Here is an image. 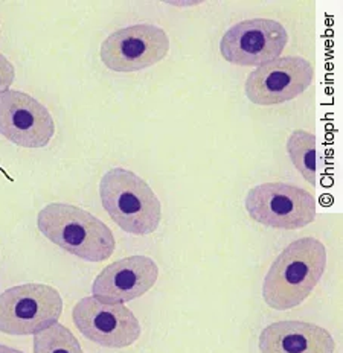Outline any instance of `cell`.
I'll list each match as a JSON object with an SVG mask.
<instances>
[{"instance_id":"obj_7","label":"cell","mask_w":343,"mask_h":353,"mask_svg":"<svg viewBox=\"0 0 343 353\" xmlns=\"http://www.w3.org/2000/svg\"><path fill=\"white\" fill-rule=\"evenodd\" d=\"M72 319L83 336L102 347H128L139 340L142 330L139 320L126 305L93 296L78 301Z\"/></svg>"},{"instance_id":"obj_6","label":"cell","mask_w":343,"mask_h":353,"mask_svg":"<svg viewBox=\"0 0 343 353\" xmlns=\"http://www.w3.org/2000/svg\"><path fill=\"white\" fill-rule=\"evenodd\" d=\"M170 52V37L156 25H131L112 32L101 44V61L107 69L131 73L148 69Z\"/></svg>"},{"instance_id":"obj_5","label":"cell","mask_w":343,"mask_h":353,"mask_svg":"<svg viewBox=\"0 0 343 353\" xmlns=\"http://www.w3.org/2000/svg\"><path fill=\"white\" fill-rule=\"evenodd\" d=\"M246 210L257 223L281 230H299L316 219V200L308 190L287 183H264L246 196Z\"/></svg>"},{"instance_id":"obj_9","label":"cell","mask_w":343,"mask_h":353,"mask_svg":"<svg viewBox=\"0 0 343 353\" xmlns=\"http://www.w3.org/2000/svg\"><path fill=\"white\" fill-rule=\"evenodd\" d=\"M315 69L302 57H280L249 73L244 92L257 105H278L293 101L311 85Z\"/></svg>"},{"instance_id":"obj_3","label":"cell","mask_w":343,"mask_h":353,"mask_svg":"<svg viewBox=\"0 0 343 353\" xmlns=\"http://www.w3.org/2000/svg\"><path fill=\"white\" fill-rule=\"evenodd\" d=\"M102 208L122 232L147 236L159 229L162 205L139 175L122 168L106 172L99 183Z\"/></svg>"},{"instance_id":"obj_2","label":"cell","mask_w":343,"mask_h":353,"mask_svg":"<svg viewBox=\"0 0 343 353\" xmlns=\"http://www.w3.org/2000/svg\"><path fill=\"white\" fill-rule=\"evenodd\" d=\"M39 230L52 244L87 262H104L115 252L112 230L87 210L52 203L39 212Z\"/></svg>"},{"instance_id":"obj_10","label":"cell","mask_w":343,"mask_h":353,"mask_svg":"<svg viewBox=\"0 0 343 353\" xmlns=\"http://www.w3.org/2000/svg\"><path fill=\"white\" fill-rule=\"evenodd\" d=\"M0 134L21 148H45L55 134L49 110L19 90L0 93Z\"/></svg>"},{"instance_id":"obj_4","label":"cell","mask_w":343,"mask_h":353,"mask_svg":"<svg viewBox=\"0 0 343 353\" xmlns=\"http://www.w3.org/2000/svg\"><path fill=\"white\" fill-rule=\"evenodd\" d=\"M63 314V299L45 283L17 285L0 294V332L35 335L54 326Z\"/></svg>"},{"instance_id":"obj_16","label":"cell","mask_w":343,"mask_h":353,"mask_svg":"<svg viewBox=\"0 0 343 353\" xmlns=\"http://www.w3.org/2000/svg\"><path fill=\"white\" fill-rule=\"evenodd\" d=\"M0 353H23V352L17 350V349H12V347H10V345L0 344Z\"/></svg>"},{"instance_id":"obj_13","label":"cell","mask_w":343,"mask_h":353,"mask_svg":"<svg viewBox=\"0 0 343 353\" xmlns=\"http://www.w3.org/2000/svg\"><path fill=\"white\" fill-rule=\"evenodd\" d=\"M287 152L291 163L311 186L317 185V139L313 132L295 130L287 139Z\"/></svg>"},{"instance_id":"obj_14","label":"cell","mask_w":343,"mask_h":353,"mask_svg":"<svg viewBox=\"0 0 343 353\" xmlns=\"http://www.w3.org/2000/svg\"><path fill=\"white\" fill-rule=\"evenodd\" d=\"M34 353H84L72 330L55 323L34 336Z\"/></svg>"},{"instance_id":"obj_1","label":"cell","mask_w":343,"mask_h":353,"mask_svg":"<svg viewBox=\"0 0 343 353\" xmlns=\"http://www.w3.org/2000/svg\"><path fill=\"white\" fill-rule=\"evenodd\" d=\"M326 268V248L316 238L296 239L268 268L262 297L268 307L288 311L310 297Z\"/></svg>"},{"instance_id":"obj_15","label":"cell","mask_w":343,"mask_h":353,"mask_svg":"<svg viewBox=\"0 0 343 353\" xmlns=\"http://www.w3.org/2000/svg\"><path fill=\"white\" fill-rule=\"evenodd\" d=\"M14 79H16V69L8 58L0 54V93L10 90Z\"/></svg>"},{"instance_id":"obj_8","label":"cell","mask_w":343,"mask_h":353,"mask_svg":"<svg viewBox=\"0 0 343 353\" xmlns=\"http://www.w3.org/2000/svg\"><path fill=\"white\" fill-rule=\"evenodd\" d=\"M288 34L284 25L272 19H251L229 28L220 41L226 61L244 68H261L280 58Z\"/></svg>"},{"instance_id":"obj_12","label":"cell","mask_w":343,"mask_h":353,"mask_svg":"<svg viewBox=\"0 0 343 353\" xmlns=\"http://www.w3.org/2000/svg\"><path fill=\"white\" fill-rule=\"evenodd\" d=\"M261 353H334L335 341L326 329L305 321H276L262 329Z\"/></svg>"},{"instance_id":"obj_11","label":"cell","mask_w":343,"mask_h":353,"mask_svg":"<svg viewBox=\"0 0 343 353\" xmlns=\"http://www.w3.org/2000/svg\"><path fill=\"white\" fill-rule=\"evenodd\" d=\"M159 279V267L148 256H130L101 271L92 285L93 297L126 303L142 297Z\"/></svg>"}]
</instances>
